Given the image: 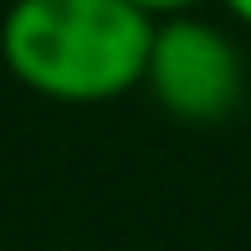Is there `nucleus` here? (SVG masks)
Masks as SVG:
<instances>
[{"instance_id":"1","label":"nucleus","mask_w":251,"mask_h":251,"mask_svg":"<svg viewBox=\"0 0 251 251\" xmlns=\"http://www.w3.org/2000/svg\"><path fill=\"white\" fill-rule=\"evenodd\" d=\"M154 21L128 0H10L0 16V62L47 102L128 98L144 87Z\"/></svg>"},{"instance_id":"2","label":"nucleus","mask_w":251,"mask_h":251,"mask_svg":"<svg viewBox=\"0 0 251 251\" xmlns=\"http://www.w3.org/2000/svg\"><path fill=\"white\" fill-rule=\"evenodd\" d=\"M144 93L175 123L215 128L246 102V51L236 47L226 26L195 16V10L154 21Z\"/></svg>"},{"instance_id":"3","label":"nucleus","mask_w":251,"mask_h":251,"mask_svg":"<svg viewBox=\"0 0 251 251\" xmlns=\"http://www.w3.org/2000/svg\"><path fill=\"white\" fill-rule=\"evenodd\" d=\"M133 10H144L149 21H169V16H190L200 0H128Z\"/></svg>"},{"instance_id":"4","label":"nucleus","mask_w":251,"mask_h":251,"mask_svg":"<svg viewBox=\"0 0 251 251\" xmlns=\"http://www.w3.org/2000/svg\"><path fill=\"white\" fill-rule=\"evenodd\" d=\"M221 10H226L231 21H241V26L251 31V0H221Z\"/></svg>"}]
</instances>
